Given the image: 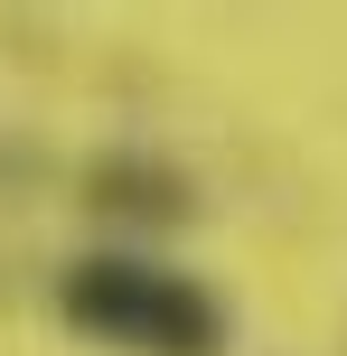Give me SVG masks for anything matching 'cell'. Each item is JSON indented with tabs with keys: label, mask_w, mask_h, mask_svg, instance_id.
Here are the masks:
<instances>
[{
	"label": "cell",
	"mask_w": 347,
	"mask_h": 356,
	"mask_svg": "<svg viewBox=\"0 0 347 356\" xmlns=\"http://www.w3.org/2000/svg\"><path fill=\"white\" fill-rule=\"evenodd\" d=\"M56 319L104 356H225L235 347L225 300L160 253H75L56 282Z\"/></svg>",
	"instance_id": "obj_1"
}]
</instances>
